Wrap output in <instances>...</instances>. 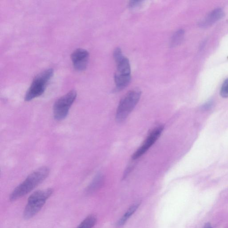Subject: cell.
<instances>
[{
	"mask_svg": "<svg viewBox=\"0 0 228 228\" xmlns=\"http://www.w3.org/2000/svg\"><path fill=\"white\" fill-rule=\"evenodd\" d=\"M49 173V169L46 167L35 170L13 190L10 195V201L14 202L31 192L47 178Z\"/></svg>",
	"mask_w": 228,
	"mask_h": 228,
	"instance_id": "cell-1",
	"label": "cell"
},
{
	"mask_svg": "<svg viewBox=\"0 0 228 228\" xmlns=\"http://www.w3.org/2000/svg\"><path fill=\"white\" fill-rule=\"evenodd\" d=\"M53 193L52 188L36 191L29 197L23 212L26 219H30L35 216L42 209L46 201Z\"/></svg>",
	"mask_w": 228,
	"mask_h": 228,
	"instance_id": "cell-2",
	"label": "cell"
},
{
	"mask_svg": "<svg viewBox=\"0 0 228 228\" xmlns=\"http://www.w3.org/2000/svg\"><path fill=\"white\" fill-rule=\"evenodd\" d=\"M141 92L138 89L131 90L122 98L117 108L116 119L118 122H123L126 120L140 98Z\"/></svg>",
	"mask_w": 228,
	"mask_h": 228,
	"instance_id": "cell-3",
	"label": "cell"
},
{
	"mask_svg": "<svg viewBox=\"0 0 228 228\" xmlns=\"http://www.w3.org/2000/svg\"><path fill=\"white\" fill-rule=\"evenodd\" d=\"M53 69H49L38 74L26 93L25 100L30 101L44 93L46 86L53 75Z\"/></svg>",
	"mask_w": 228,
	"mask_h": 228,
	"instance_id": "cell-4",
	"label": "cell"
},
{
	"mask_svg": "<svg viewBox=\"0 0 228 228\" xmlns=\"http://www.w3.org/2000/svg\"><path fill=\"white\" fill-rule=\"evenodd\" d=\"M77 95L76 91L71 90L55 102L53 114L56 120L62 121L67 117L70 107L76 99Z\"/></svg>",
	"mask_w": 228,
	"mask_h": 228,
	"instance_id": "cell-5",
	"label": "cell"
},
{
	"mask_svg": "<svg viewBox=\"0 0 228 228\" xmlns=\"http://www.w3.org/2000/svg\"><path fill=\"white\" fill-rule=\"evenodd\" d=\"M115 61L117 64V72L115 75L116 87L119 89H124L129 84L131 78L130 62L124 56Z\"/></svg>",
	"mask_w": 228,
	"mask_h": 228,
	"instance_id": "cell-6",
	"label": "cell"
},
{
	"mask_svg": "<svg viewBox=\"0 0 228 228\" xmlns=\"http://www.w3.org/2000/svg\"><path fill=\"white\" fill-rule=\"evenodd\" d=\"M163 129V126H161L156 127L152 131V132L149 134L141 146H140L138 149L136 150V152L134 153L132 156V159H135L142 156L143 155H144L156 142L161 135Z\"/></svg>",
	"mask_w": 228,
	"mask_h": 228,
	"instance_id": "cell-7",
	"label": "cell"
},
{
	"mask_svg": "<svg viewBox=\"0 0 228 228\" xmlns=\"http://www.w3.org/2000/svg\"><path fill=\"white\" fill-rule=\"evenodd\" d=\"M74 67L78 71L86 70L88 63L89 54L83 49H78L73 52L71 56Z\"/></svg>",
	"mask_w": 228,
	"mask_h": 228,
	"instance_id": "cell-8",
	"label": "cell"
},
{
	"mask_svg": "<svg viewBox=\"0 0 228 228\" xmlns=\"http://www.w3.org/2000/svg\"><path fill=\"white\" fill-rule=\"evenodd\" d=\"M224 15V12L221 8L215 9L209 13L205 19L201 21L200 26L202 27H207L218 21Z\"/></svg>",
	"mask_w": 228,
	"mask_h": 228,
	"instance_id": "cell-9",
	"label": "cell"
},
{
	"mask_svg": "<svg viewBox=\"0 0 228 228\" xmlns=\"http://www.w3.org/2000/svg\"><path fill=\"white\" fill-rule=\"evenodd\" d=\"M104 176L101 174H98L94 178L87 189L88 193H92L101 188L104 182Z\"/></svg>",
	"mask_w": 228,
	"mask_h": 228,
	"instance_id": "cell-10",
	"label": "cell"
},
{
	"mask_svg": "<svg viewBox=\"0 0 228 228\" xmlns=\"http://www.w3.org/2000/svg\"><path fill=\"white\" fill-rule=\"evenodd\" d=\"M140 206V203H136L134 204L132 206H131L130 208L127 210L126 213L122 216L121 219L119 220L117 223L116 227L118 228H120L124 226L127 221L131 216L136 211L137 209L139 208Z\"/></svg>",
	"mask_w": 228,
	"mask_h": 228,
	"instance_id": "cell-11",
	"label": "cell"
},
{
	"mask_svg": "<svg viewBox=\"0 0 228 228\" xmlns=\"http://www.w3.org/2000/svg\"><path fill=\"white\" fill-rule=\"evenodd\" d=\"M96 222L97 218L95 216L89 215L81 222L77 228H93Z\"/></svg>",
	"mask_w": 228,
	"mask_h": 228,
	"instance_id": "cell-12",
	"label": "cell"
},
{
	"mask_svg": "<svg viewBox=\"0 0 228 228\" xmlns=\"http://www.w3.org/2000/svg\"><path fill=\"white\" fill-rule=\"evenodd\" d=\"M184 32L183 30H180L176 32L171 39V45L175 46L180 44L184 38Z\"/></svg>",
	"mask_w": 228,
	"mask_h": 228,
	"instance_id": "cell-13",
	"label": "cell"
},
{
	"mask_svg": "<svg viewBox=\"0 0 228 228\" xmlns=\"http://www.w3.org/2000/svg\"><path fill=\"white\" fill-rule=\"evenodd\" d=\"M220 95L223 98H228V78L225 81L222 85Z\"/></svg>",
	"mask_w": 228,
	"mask_h": 228,
	"instance_id": "cell-14",
	"label": "cell"
},
{
	"mask_svg": "<svg viewBox=\"0 0 228 228\" xmlns=\"http://www.w3.org/2000/svg\"><path fill=\"white\" fill-rule=\"evenodd\" d=\"M142 1H132L130 2L129 4V7L131 8H134V7H138L140 3H141Z\"/></svg>",
	"mask_w": 228,
	"mask_h": 228,
	"instance_id": "cell-15",
	"label": "cell"
},
{
	"mask_svg": "<svg viewBox=\"0 0 228 228\" xmlns=\"http://www.w3.org/2000/svg\"><path fill=\"white\" fill-rule=\"evenodd\" d=\"M204 228H212V227L211 226V225L209 223H208L206 224L205 225V226H204Z\"/></svg>",
	"mask_w": 228,
	"mask_h": 228,
	"instance_id": "cell-16",
	"label": "cell"
}]
</instances>
